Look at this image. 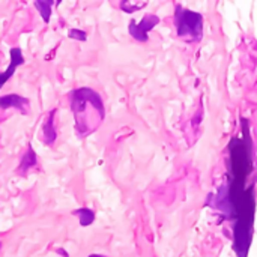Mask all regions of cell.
<instances>
[{
    "label": "cell",
    "mask_w": 257,
    "mask_h": 257,
    "mask_svg": "<svg viewBox=\"0 0 257 257\" xmlns=\"http://www.w3.org/2000/svg\"><path fill=\"white\" fill-rule=\"evenodd\" d=\"M72 214H74V215H78L80 224H81V226H89V224H92L93 220H95V214H93V211H90L89 208L77 209V211H74Z\"/></svg>",
    "instance_id": "ba28073f"
},
{
    "label": "cell",
    "mask_w": 257,
    "mask_h": 257,
    "mask_svg": "<svg viewBox=\"0 0 257 257\" xmlns=\"http://www.w3.org/2000/svg\"><path fill=\"white\" fill-rule=\"evenodd\" d=\"M160 23V17L155 15V14H146L139 23L136 20H131L130 21V26H128V32L130 35L139 41V42H146L149 39V32Z\"/></svg>",
    "instance_id": "3957f363"
},
{
    "label": "cell",
    "mask_w": 257,
    "mask_h": 257,
    "mask_svg": "<svg viewBox=\"0 0 257 257\" xmlns=\"http://www.w3.org/2000/svg\"><path fill=\"white\" fill-rule=\"evenodd\" d=\"M33 5H35V8L39 11L42 20H44L45 23H48V21H50V17H51V6H53V2H51V0H50V2H35Z\"/></svg>",
    "instance_id": "9c48e42d"
},
{
    "label": "cell",
    "mask_w": 257,
    "mask_h": 257,
    "mask_svg": "<svg viewBox=\"0 0 257 257\" xmlns=\"http://www.w3.org/2000/svg\"><path fill=\"white\" fill-rule=\"evenodd\" d=\"M24 62V57L21 54V50L18 47H14L11 48V62H9V66L5 72H0V89L3 87V84L14 75L17 66H20L21 63Z\"/></svg>",
    "instance_id": "5b68a950"
},
{
    "label": "cell",
    "mask_w": 257,
    "mask_h": 257,
    "mask_svg": "<svg viewBox=\"0 0 257 257\" xmlns=\"http://www.w3.org/2000/svg\"><path fill=\"white\" fill-rule=\"evenodd\" d=\"M89 257H105V256H102V254H90Z\"/></svg>",
    "instance_id": "7c38bea8"
},
{
    "label": "cell",
    "mask_w": 257,
    "mask_h": 257,
    "mask_svg": "<svg viewBox=\"0 0 257 257\" xmlns=\"http://www.w3.org/2000/svg\"><path fill=\"white\" fill-rule=\"evenodd\" d=\"M68 36H69L71 39H77V41H81V42L87 41V35H86V32L78 30V29H71V30L68 32Z\"/></svg>",
    "instance_id": "30bf717a"
},
{
    "label": "cell",
    "mask_w": 257,
    "mask_h": 257,
    "mask_svg": "<svg viewBox=\"0 0 257 257\" xmlns=\"http://www.w3.org/2000/svg\"><path fill=\"white\" fill-rule=\"evenodd\" d=\"M71 108L75 119V133L80 137L93 134L101 126L105 116L99 93L89 87H81L72 92Z\"/></svg>",
    "instance_id": "6da1fadb"
},
{
    "label": "cell",
    "mask_w": 257,
    "mask_h": 257,
    "mask_svg": "<svg viewBox=\"0 0 257 257\" xmlns=\"http://www.w3.org/2000/svg\"><path fill=\"white\" fill-rule=\"evenodd\" d=\"M0 248H2V244H0Z\"/></svg>",
    "instance_id": "4fadbf2b"
},
{
    "label": "cell",
    "mask_w": 257,
    "mask_h": 257,
    "mask_svg": "<svg viewBox=\"0 0 257 257\" xmlns=\"http://www.w3.org/2000/svg\"><path fill=\"white\" fill-rule=\"evenodd\" d=\"M29 105H30L29 98L21 96V95L11 93V95H6V96H0V108H3V110L17 108V110L21 111V114H27L26 107H29Z\"/></svg>",
    "instance_id": "277c9868"
},
{
    "label": "cell",
    "mask_w": 257,
    "mask_h": 257,
    "mask_svg": "<svg viewBox=\"0 0 257 257\" xmlns=\"http://www.w3.org/2000/svg\"><path fill=\"white\" fill-rule=\"evenodd\" d=\"M175 26L179 38H184L191 42H199L203 36V17L199 12L182 8L176 5L175 12Z\"/></svg>",
    "instance_id": "7a4b0ae2"
},
{
    "label": "cell",
    "mask_w": 257,
    "mask_h": 257,
    "mask_svg": "<svg viewBox=\"0 0 257 257\" xmlns=\"http://www.w3.org/2000/svg\"><path fill=\"white\" fill-rule=\"evenodd\" d=\"M54 113H56V110H53V111L48 114V117H47V120H45V123H44V126H42V140H44V143L48 145V146H51V145L56 142Z\"/></svg>",
    "instance_id": "8992f818"
},
{
    "label": "cell",
    "mask_w": 257,
    "mask_h": 257,
    "mask_svg": "<svg viewBox=\"0 0 257 257\" xmlns=\"http://www.w3.org/2000/svg\"><path fill=\"white\" fill-rule=\"evenodd\" d=\"M146 6V3H140V5H134V3H130V2H122L120 3V8L125 11V12H128V14H131V12H134V11H137V9H142V8H145Z\"/></svg>",
    "instance_id": "8fae6325"
},
{
    "label": "cell",
    "mask_w": 257,
    "mask_h": 257,
    "mask_svg": "<svg viewBox=\"0 0 257 257\" xmlns=\"http://www.w3.org/2000/svg\"><path fill=\"white\" fill-rule=\"evenodd\" d=\"M36 154H35V151H33V148L32 146H29V149L26 151V154L23 155V160H21V164H20V173L21 175H24L26 173V170L27 169H32L33 166H36Z\"/></svg>",
    "instance_id": "52a82bcc"
}]
</instances>
